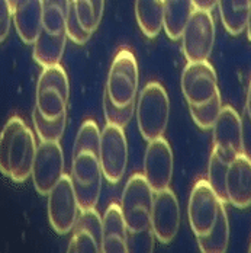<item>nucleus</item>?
<instances>
[{
	"label": "nucleus",
	"instance_id": "nucleus-1",
	"mask_svg": "<svg viewBox=\"0 0 251 253\" xmlns=\"http://www.w3.org/2000/svg\"><path fill=\"white\" fill-rule=\"evenodd\" d=\"M36 152L35 135L21 117H12L0 132V172L13 182L31 177Z\"/></svg>",
	"mask_w": 251,
	"mask_h": 253
},
{
	"label": "nucleus",
	"instance_id": "nucleus-2",
	"mask_svg": "<svg viewBox=\"0 0 251 253\" xmlns=\"http://www.w3.org/2000/svg\"><path fill=\"white\" fill-rule=\"evenodd\" d=\"M170 118V99L158 82H150L140 92L137 102V123L144 140L163 137Z\"/></svg>",
	"mask_w": 251,
	"mask_h": 253
},
{
	"label": "nucleus",
	"instance_id": "nucleus-3",
	"mask_svg": "<svg viewBox=\"0 0 251 253\" xmlns=\"http://www.w3.org/2000/svg\"><path fill=\"white\" fill-rule=\"evenodd\" d=\"M70 96V84L66 70L60 64L42 67L36 84V105L38 112L47 118L55 120L67 114Z\"/></svg>",
	"mask_w": 251,
	"mask_h": 253
},
{
	"label": "nucleus",
	"instance_id": "nucleus-4",
	"mask_svg": "<svg viewBox=\"0 0 251 253\" xmlns=\"http://www.w3.org/2000/svg\"><path fill=\"white\" fill-rule=\"evenodd\" d=\"M70 177L80 210L95 208L101 198L103 179L99 153L90 150L73 152Z\"/></svg>",
	"mask_w": 251,
	"mask_h": 253
},
{
	"label": "nucleus",
	"instance_id": "nucleus-5",
	"mask_svg": "<svg viewBox=\"0 0 251 253\" xmlns=\"http://www.w3.org/2000/svg\"><path fill=\"white\" fill-rule=\"evenodd\" d=\"M152 200L154 191L143 173H135L128 179L119 207L129 233L151 228Z\"/></svg>",
	"mask_w": 251,
	"mask_h": 253
},
{
	"label": "nucleus",
	"instance_id": "nucleus-6",
	"mask_svg": "<svg viewBox=\"0 0 251 253\" xmlns=\"http://www.w3.org/2000/svg\"><path fill=\"white\" fill-rule=\"evenodd\" d=\"M140 72L134 52L128 48H121L116 52L108 75L105 92L109 99L118 106L135 102L138 95Z\"/></svg>",
	"mask_w": 251,
	"mask_h": 253
},
{
	"label": "nucleus",
	"instance_id": "nucleus-7",
	"mask_svg": "<svg viewBox=\"0 0 251 253\" xmlns=\"http://www.w3.org/2000/svg\"><path fill=\"white\" fill-rule=\"evenodd\" d=\"M180 38L187 61L208 60L215 44V22L211 12L195 9Z\"/></svg>",
	"mask_w": 251,
	"mask_h": 253
},
{
	"label": "nucleus",
	"instance_id": "nucleus-8",
	"mask_svg": "<svg viewBox=\"0 0 251 253\" xmlns=\"http://www.w3.org/2000/svg\"><path fill=\"white\" fill-rule=\"evenodd\" d=\"M48 197V220L52 230L61 236L70 233L80 214L73 182L70 175H63L50 191Z\"/></svg>",
	"mask_w": 251,
	"mask_h": 253
},
{
	"label": "nucleus",
	"instance_id": "nucleus-9",
	"mask_svg": "<svg viewBox=\"0 0 251 253\" xmlns=\"http://www.w3.org/2000/svg\"><path fill=\"white\" fill-rule=\"evenodd\" d=\"M99 160L103 177L109 183H118L128 166V141L124 128L106 124L101 132Z\"/></svg>",
	"mask_w": 251,
	"mask_h": 253
},
{
	"label": "nucleus",
	"instance_id": "nucleus-10",
	"mask_svg": "<svg viewBox=\"0 0 251 253\" xmlns=\"http://www.w3.org/2000/svg\"><path fill=\"white\" fill-rule=\"evenodd\" d=\"M64 175V154L60 141H41L32 165V182L39 195H48Z\"/></svg>",
	"mask_w": 251,
	"mask_h": 253
},
{
	"label": "nucleus",
	"instance_id": "nucleus-11",
	"mask_svg": "<svg viewBox=\"0 0 251 253\" xmlns=\"http://www.w3.org/2000/svg\"><path fill=\"white\" fill-rule=\"evenodd\" d=\"M212 131L214 150L224 162L231 163L244 152V126L238 112L232 106H222Z\"/></svg>",
	"mask_w": 251,
	"mask_h": 253
},
{
	"label": "nucleus",
	"instance_id": "nucleus-12",
	"mask_svg": "<svg viewBox=\"0 0 251 253\" xmlns=\"http://www.w3.org/2000/svg\"><path fill=\"white\" fill-rule=\"evenodd\" d=\"M221 204L222 201L218 198L206 179H201L193 185L189 197L187 217L195 236L206 234L212 228Z\"/></svg>",
	"mask_w": 251,
	"mask_h": 253
},
{
	"label": "nucleus",
	"instance_id": "nucleus-13",
	"mask_svg": "<svg viewBox=\"0 0 251 253\" xmlns=\"http://www.w3.org/2000/svg\"><path fill=\"white\" fill-rule=\"evenodd\" d=\"M179 227L180 207L176 194L170 188L154 192L151 207V230L154 233V237L160 243L169 245L175 240Z\"/></svg>",
	"mask_w": 251,
	"mask_h": 253
},
{
	"label": "nucleus",
	"instance_id": "nucleus-14",
	"mask_svg": "<svg viewBox=\"0 0 251 253\" xmlns=\"http://www.w3.org/2000/svg\"><path fill=\"white\" fill-rule=\"evenodd\" d=\"M181 92L189 105L205 103L219 92L216 72L208 60L187 61L181 73Z\"/></svg>",
	"mask_w": 251,
	"mask_h": 253
},
{
	"label": "nucleus",
	"instance_id": "nucleus-15",
	"mask_svg": "<svg viewBox=\"0 0 251 253\" xmlns=\"http://www.w3.org/2000/svg\"><path fill=\"white\" fill-rule=\"evenodd\" d=\"M173 150L164 137L148 141L144 157V176L154 192L170 188L173 177Z\"/></svg>",
	"mask_w": 251,
	"mask_h": 253
},
{
	"label": "nucleus",
	"instance_id": "nucleus-16",
	"mask_svg": "<svg viewBox=\"0 0 251 253\" xmlns=\"http://www.w3.org/2000/svg\"><path fill=\"white\" fill-rule=\"evenodd\" d=\"M67 252H102V217L95 208H86L80 211Z\"/></svg>",
	"mask_w": 251,
	"mask_h": 253
},
{
	"label": "nucleus",
	"instance_id": "nucleus-17",
	"mask_svg": "<svg viewBox=\"0 0 251 253\" xmlns=\"http://www.w3.org/2000/svg\"><path fill=\"white\" fill-rule=\"evenodd\" d=\"M226 198L235 208L251 205V159L246 153L238 154L228 166Z\"/></svg>",
	"mask_w": 251,
	"mask_h": 253
},
{
	"label": "nucleus",
	"instance_id": "nucleus-18",
	"mask_svg": "<svg viewBox=\"0 0 251 253\" xmlns=\"http://www.w3.org/2000/svg\"><path fill=\"white\" fill-rule=\"evenodd\" d=\"M12 9L16 34L22 42L34 44L42 28V0H15Z\"/></svg>",
	"mask_w": 251,
	"mask_h": 253
},
{
	"label": "nucleus",
	"instance_id": "nucleus-19",
	"mask_svg": "<svg viewBox=\"0 0 251 253\" xmlns=\"http://www.w3.org/2000/svg\"><path fill=\"white\" fill-rule=\"evenodd\" d=\"M126 236L128 228L119 204H109L102 217V252L125 253Z\"/></svg>",
	"mask_w": 251,
	"mask_h": 253
},
{
	"label": "nucleus",
	"instance_id": "nucleus-20",
	"mask_svg": "<svg viewBox=\"0 0 251 253\" xmlns=\"http://www.w3.org/2000/svg\"><path fill=\"white\" fill-rule=\"evenodd\" d=\"M67 34H51L41 28L39 35L36 37L34 45V60L41 67H48L54 64H60L67 44Z\"/></svg>",
	"mask_w": 251,
	"mask_h": 253
},
{
	"label": "nucleus",
	"instance_id": "nucleus-21",
	"mask_svg": "<svg viewBox=\"0 0 251 253\" xmlns=\"http://www.w3.org/2000/svg\"><path fill=\"white\" fill-rule=\"evenodd\" d=\"M137 24L147 38H155L163 29L164 0H135Z\"/></svg>",
	"mask_w": 251,
	"mask_h": 253
},
{
	"label": "nucleus",
	"instance_id": "nucleus-22",
	"mask_svg": "<svg viewBox=\"0 0 251 253\" xmlns=\"http://www.w3.org/2000/svg\"><path fill=\"white\" fill-rule=\"evenodd\" d=\"M198 246L203 253H224L229 243V221L226 214L225 204H221L218 217L212 228L202 236H196Z\"/></svg>",
	"mask_w": 251,
	"mask_h": 253
},
{
	"label": "nucleus",
	"instance_id": "nucleus-23",
	"mask_svg": "<svg viewBox=\"0 0 251 253\" xmlns=\"http://www.w3.org/2000/svg\"><path fill=\"white\" fill-rule=\"evenodd\" d=\"M193 10L195 6L192 0H164L163 28L170 40H180L181 32Z\"/></svg>",
	"mask_w": 251,
	"mask_h": 253
},
{
	"label": "nucleus",
	"instance_id": "nucleus-24",
	"mask_svg": "<svg viewBox=\"0 0 251 253\" xmlns=\"http://www.w3.org/2000/svg\"><path fill=\"white\" fill-rule=\"evenodd\" d=\"M251 0H218L216 6L219 9L222 25L231 35H240L244 32Z\"/></svg>",
	"mask_w": 251,
	"mask_h": 253
},
{
	"label": "nucleus",
	"instance_id": "nucleus-25",
	"mask_svg": "<svg viewBox=\"0 0 251 253\" xmlns=\"http://www.w3.org/2000/svg\"><path fill=\"white\" fill-rule=\"evenodd\" d=\"M72 0H42V29L51 34L66 32Z\"/></svg>",
	"mask_w": 251,
	"mask_h": 253
},
{
	"label": "nucleus",
	"instance_id": "nucleus-26",
	"mask_svg": "<svg viewBox=\"0 0 251 253\" xmlns=\"http://www.w3.org/2000/svg\"><path fill=\"white\" fill-rule=\"evenodd\" d=\"M72 4L83 28L95 32L101 25L105 0H72Z\"/></svg>",
	"mask_w": 251,
	"mask_h": 253
},
{
	"label": "nucleus",
	"instance_id": "nucleus-27",
	"mask_svg": "<svg viewBox=\"0 0 251 253\" xmlns=\"http://www.w3.org/2000/svg\"><path fill=\"white\" fill-rule=\"evenodd\" d=\"M32 121L41 141H60L67 126V114L55 120H47L35 108L32 112Z\"/></svg>",
	"mask_w": 251,
	"mask_h": 253
},
{
	"label": "nucleus",
	"instance_id": "nucleus-28",
	"mask_svg": "<svg viewBox=\"0 0 251 253\" xmlns=\"http://www.w3.org/2000/svg\"><path fill=\"white\" fill-rule=\"evenodd\" d=\"M228 166L229 163L224 162L218 153L212 149L211 157H209V165H208V182L211 188L215 191L218 198L224 204L228 203L226 198V173H228Z\"/></svg>",
	"mask_w": 251,
	"mask_h": 253
},
{
	"label": "nucleus",
	"instance_id": "nucleus-29",
	"mask_svg": "<svg viewBox=\"0 0 251 253\" xmlns=\"http://www.w3.org/2000/svg\"><path fill=\"white\" fill-rule=\"evenodd\" d=\"M221 109H222V101H221L219 92L205 103L189 105V111L195 124L202 129H212Z\"/></svg>",
	"mask_w": 251,
	"mask_h": 253
},
{
	"label": "nucleus",
	"instance_id": "nucleus-30",
	"mask_svg": "<svg viewBox=\"0 0 251 253\" xmlns=\"http://www.w3.org/2000/svg\"><path fill=\"white\" fill-rule=\"evenodd\" d=\"M103 114L106 118V124L125 128L135 114V102H131L124 106H118L109 99L106 92H103Z\"/></svg>",
	"mask_w": 251,
	"mask_h": 253
},
{
	"label": "nucleus",
	"instance_id": "nucleus-31",
	"mask_svg": "<svg viewBox=\"0 0 251 253\" xmlns=\"http://www.w3.org/2000/svg\"><path fill=\"white\" fill-rule=\"evenodd\" d=\"M99 147H101V129L93 120H86L78 128L73 152L90 150V152L99 153Z\"/></svg>",
	"mask_w": 251,
	"mask_h": 253
},
{
	"label": "nucleus",
	"instance_id": "nucleus-32",
	"mask_svg": "<svg viewBox=\"0 0 251 253\" xmlns=\"http://www.w3.org/2000/svg\"><path fill=\"white\" fill-rule=\"evenodd\" d=\"M66 34H67V38H69L70 41H73L77 45H84V44L90 40V37H92V34H93V32L84 29L83 25L80 24V21H78V18H77V15H75V10L74 7H73V4H72V7H70L69 16H67Z\"/></svg>",
	"mask_w": 251,
	"mask_h": 253
},
{
	"label": "nucleus",
	"instance_id": "nucleus-33",
	"mask_svg": "<svg viewBox=\"0 0 251 253\" xmlns=\"http://www.w3.org/2000/svg\"><path fill=\"white\" fill-rule=\"evenodd\" d=\"M154 233L152 230H144L138 233H129L126 236V252H152Z\"/></svg>",
	"mask_w": 251,
	"mask_h": 253
},
{
	"label": "nucleus",
	"instance_id": "nucleus-34",
	"mask_svg": "<svg viewBox=\"0 0 251 253\" xmlns=\"http://www.w3.org/2000/svg\"><path fill=\"white\" fill-rule=\"evenodd\" d=\"M12 3L10 0H0V42H3L12 25Z\"/></svg>",
	"mask_w": 251,
	"mask_h": 253
},
{
	"label": "nucleus",
	"instance_id": "nucleus-35",
	"mask_svg": "<svg viewBox=\"0 0 251 253\" xmlns=\"http://www.w3.org/2000/svg\"><path fill=\"white\" fill-rule=\"evenodd\" d=\"M193 1V6H195V9H202V10H212L215 6H216V3H218V0H192Z\"/></svg>",
	"mask_w": 251,
	"mask_h": 253
},
{
	"label": "nucleus",
	"instance_id": "nucleus-36",
	"mask_svg": "<svg viewBox=\"0 0 251 253\" xmlns=\"http://www.w3.org/2000/svg\"><path fill=\"white\" fill-rule=\"evenodd\" d=\"M246 109H247V115L250 118L251 123V80L250 84H249V90H247V102H246Z\"/></svg>",
	"mask_w": 251,
	"mask_h": 253
},
{
	"label": "nucleus",
	"instance_id": "nucleus-37",
	"mask_svg": "<svg viewBox=\"0 0 251 253\" xmlns=\"http://www.w3.org/2000/svg\"><path fill=\"white\" fill-rule=\"evenodd\" d=\"M246 29H247L249 40L251 41V3H250V10H249V21H247V26H246Z\"/></svg>",
	"mask_w": 251,
	"mask_h": 253
},
{
	"label": "nucleus",
	"instance_id": "nucleus-38",
	"mask_svg": "<svg viewBox=\"0 0 251 253\" xmlns=\"http://www.w3.org/2000/svg\"><path fill=\"white\" fill-rule=\"evenodd\" d=\"M249 252L251 253V243H250V249H249Z\"/></svg>",
	"mask_w": 251,
	"mask_h": 253
},
{
	"label": "nucleus",
	"instance_id": "nucleus-39",
	"mask_svg": "<svg viewBox=\"0 0 251 253\" xmlns=\"http://www.w3.org/2000/svg\"><path fill=\"white\" fill-rule=\"evenodd\" d=\"M13 1H15V0H10V3H12V4H13Z\"/></svg>",
	"mask_w": 251,
	"mask_h": 253
}]
</instances>
